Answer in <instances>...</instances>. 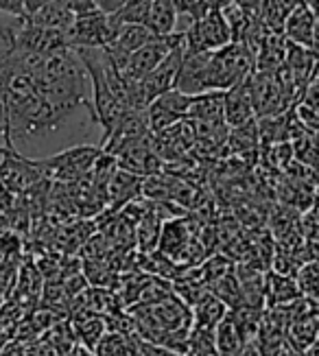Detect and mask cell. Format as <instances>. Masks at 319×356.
<instances>
[{
  "label": "cell",
  "mask_w": 319,
  "mask_h": 356,
  "mask_svg": "<svg viewBox=\"0 0 319 356\" xmlns=\"http://www.w3.org/2000/svg\"><path fill=\"white\" fill-rule=\"evenodd\" d=\"M171 3L175 5V9H177L179 15H188V13L193 11V7H195L197 0H171Z\"/></svg>",
  "instance_id": "cell-25"
},
{
  "label": "cell",
  "mask_w": 319,
  "mask_h": 356,
  "mask_svg": "<svg viewBox=\"0 0 319 356\" xmlns=\"http://www.w3.org/2000/svg\"><path fill=\"white\" fill-rule=\"evenodd\" d=\"M51 0H24V9H26V15H31L33 11H38L40 7H44Z\"/></svg>",
  "instance_id": "cell-26"
},
{
  "label": "cell",
  "mask_w": 319,
  "mask_h": 356,
  "mask_svg": "<svg viewBox=\"0 0 319 356\" xmlns=\"http://www.w3.org/2000/svg\"><path fill=\"white\" fill-rule=\"evenodd\" d=\"M282 31L293 44L311 49V46L315 44V38H317V20H315L313 11L309 9V5L300 3L288 11Z\"/></svg>",
  "instance_id": "cell-9"
},
{
  "label": "cell",
  "mask_w": 319,
  "mask_h": 356,
  "mask_svg": "<svg viewBox=\"0 0 319 356\" xmlns=\"http://www.w3.org/2000/svg\"><path fill=\"white\" fill-rule=\"evenodd\" d=\"M177 18H179V13L171 0H154L145 26L154 35H169V33H175Z\"/></svg>",
  "instance_id": "cell-16"
},
{
  "label": "cell",
  "mask_w": 319,
  "mask_h": 356,
  "mask_svg": "<svg viewBox=\"0 0 319 356\" xmlns=\"http://www.w3.org/2000/svg\"><path fill=\"white\" fill-rule=\"evenodd\" d=\"M261 3L263 0H234V5L245 11L247 15H252V18H258V13H261Z\"/></svg>",
  "instance_id": "cell-22"
},
{
  "label": "cell",
  "mask_w": 319,
  "mask_h": 356,
  "mask_svg": "<svg viewBox=\"0 0 319 356\" xmlns=\"http://www.w3.org/2000/svg\"><path fill=\"white\" fill-rule=\"evenodd\" d=\"M173 88L188 97L210 92V53L184 51V61H181Z\"/></svg>",
  "instance_id": "cell-6"
},
{
  "label": "cell",
  "mask_w": 319,
  "mask_h": 356,
  "mask_svg": "<svg viewBox=\"0 0 319 356\" xmlns=\"http://www.w3.org/2000/svg\"><path fill=\"white\" fill-rule=\"evenodd\" d=\"M24 20L33 26H40V29H51V31H62V33H68L72 22H74V13L68 11L64 5H59L57 0H51V3L40 7L31 15H26Z\"/></svg>",
  "instance_id": "cell-13"
},
{
  "label": "cell",
  "mask_w": 319,
  "mask_h": 356,
  "mask_svg": "<svg viewBox=\"0 0 319 356\" xmlns=\"http://www.w3.org/2000/svg\"><path fill=\"white\" fill-rule=\"evenodd\" d=\"M70 326H72V332H74V337H77V343L81 348L95 350L99 339L108 332V319L99 313H95V311L83 308V311H79L77 315H74Z\"/></svg>",
  "instance_id": "cell-12"
},
{
  "label": "cell",
  "mask_w": 319,
  "mask_h": 356,
  "mask_svg": "<svg viewBox=\"0 0 319 356\" xmlns=\"http://www.w3.org/2000/svg\"><path fill=\"white\" fill-rule=\"evenodd\" d=\"M142 181H145V177L133 175L129 171H123V168H118V171L114 173V177L110 179V184H108V201H110V208L112 210H120V208L129 206L131 201L140 195Z\"/></svg>",
  "instance_id": "cell-11"
},
{
  "label": "cell",
  "mask_w": 319,
  "mask_h": 356,
  "mask_svg": "<svg viewBox=\"0 0 319 356\" xmlns=\"http://www.w3.org/2000/svg\"><path fill=\"white\" fill-rule=\"evenodd\" d=\"M193 328L199 330H215L217 323L227 315V306L215 296V293H204V296L193 304Z\"/></svg>",
  "instance_id": "cell-14"
},
{
  "label": "cell",
  "mask_w": 319,
  "mask_h": 356,
  "mask_svg": "<svg viewBox=\"0 0 319 356\" xmlns=\"http://www.w3.org/2000/svg\"><path fill=\"white\" fill-rule=\"evenodd\" d=\"M195 245L193 234H190V227L186 221L181 219H173V221H166L162 223L160 229V241H158V250L164 258L175 260L190 254V247Z\"/></svg>",
  "instance_id": "cell-7"
},
{
  "label": "cell",
  "mask_w": 319,
  "mask_h": 356,
  "mask_svg": "<svg viewBox=\"0 0 319 356\" xmlns=\"http://www.w3.org/2000/svg\"><path fill=\"white\" fill-rule=\"evenodd\" d=\"M101 153H103L101 147L79 145V147H70L62 153H55V156L35 160V164L44 177L62 184H74L90 175L97 160L101 158Z\"/></svg>",
  "instance_id": "cell-1"
},
{
  "label": "cell",
  "mask_w": 319,
  "mask_h": 356,
  "mask_svg": "<svg viewBox=\"0 0 319 356\" xmlns=\"http://www.w3.org/2000/svg\"><path fill=\"white\" fill-rule=\"evenodd\" d=\"M212 334H215V348H217L219 356H243V352H245L250 346L243 341V337L236 328L230 311H227V315L217 323V328Z\"/></svg>",
  "instance_id": "cell-15"
},
{
  "label": "cell",
  "mask_w": 319,
  "mask_h": 356,
  "mask_svg": "<svg viewBox=\"0 0 319 356\" xmlns=\"http://www.w3.org/2000/svg\"><path fill=\"white\" fill-rule=\"evenodd\" d=\"M95 356H131L129 337L116 330H108L95 346Z\"/></svg>",
  "instance_id": "cell-18"
},
{
  "label": "cell",
  "mask_w": 319,
  "mask_h": 356,
  "mask_svg": "<svg viewBox=\"0 0 319 356\" xmlns=\"http://www.w3.org/2000/svg\"><path fill=\"white\" fill-rule=\"evenodd\" d=\"M190 103H193V97L184 95V92L179 90H169L160 95L156 101H151L149 107H147V120H149V129L151 131H162L166 127L175 125V122L184 120L188 116V110H190Z\"/></svg>",
  "instance_id": "cell-5"
},
{
  "label": "cell",
  "mask_w": 319,
  "mask_h": 356,
  "mask_svg": "<svg viewBox=\"0 0 319 356\" xmlns=\"http://www.w3.org/2000/svg\"><path fill=\"white\" fill-rule=\"evenodd\" d=\"M254 103L250 97V86L247 81H243L230 90H225V97H223V118H225V125L230 127H243L252 122L254 118Z\"/></svg>",
  "instance_id": "cell-8"
},
{
  "label": "cell",
  "mask_w": 319,
  "mask_h": 356,
  "mask_svg": "<svg viewBox=\"0 0 319 356\" xmlns=\"http://www.w3.org/2000/svg\"><path fill=\"white\" fill-rule=\"evenodd\" d=\"M120 24L114 15L103 13L101 9L85 11L74 15V22L68 31L70 49H105L110 46L118 33Z\"/></svg>",
  "instance_id": "cell-2"
},
{
  "label": "cell",
  "mask_w": 319,
  "mask_h": 356,
  "mask_svg": "<svg viewBox=\"0 0 319 356\" xmlns=\"http://www.w3.org/2000/svg\"><path fill=\"white\" fill-rule=\"evenodd\" d=\"M186 40H184V33H169V35H154L151 38L142 49L136 51L123 68V79L127 83H136L140 81L145 74H149L154 70L158 64L169 57L175 49L179 46H184Z\"/></svg>",
  "instance_id": "cell-3"
},
{
  "label": "cell",
  "mask_w": 319,
  "mask_h": 356,
  "mask_svg": "<svg viewBox=\"0 0 319 356\" xmlns=\"http://www.w3.org/2000/svg\"><path fill=\"white\" fill-rule=\"evenodd\" d=\"M24 354H26V348L20 341H11L0 350V356H24Z\"/></svg>",
  "instance_id": "cell-24"
},
{
  "label": "cell",
  "mask_w": 319,
  "mask_h": 356,
  "mask_svg": "<svg viewBox=\"0 0 319 356\" xmlns=\"http://www.w3.org/2000/svg\"><path fill=\"white\" fill-rule=\"evenodd\" d=\"M295 282L300 286V293L304 300L319 302V260H309L297 267Z\"/></svg>",
  "instance_id": "cell-17"
},
{
  "label": "cell",
  "mask_w": 319,
  "mask_h": 356,
  "mask_svg": "<svg viewBox=\"0 0 319 356\" xmlns=\"http://www.w3.org/2000/svg\"><path fill=\"white\" fill-rule=\"evenodd\" d=\"M302 300L300 286L295 282V275H284L278 271H271L265 275V306L267 308H278L288 306Z\"/></svg>",
  "instance_id": "cell-10"
},
{
  "label": "cell",
  "mask_w": 319,
  "mask_h": 356,
  "mask_svg": "<svg viewBox=\"0 0 319 356\" xmlns=\"http://www.w3.org/2000/svg\"><path fill=\"white\" fill-rule=\"evenodd\" d=\"M0 13L9 15V18H26V9H24V0H0Z\"/></svg>",
  "instance_id": "cell-21"
},
{
  "label": "cell",
  "mask_w": 319,
  "mask_h": 356,
  "mask_svg": "<svg viewBox=\"0 0 319 356\" xmlns=\"http://www.w3.org/2000/svg\"><path fill=\"white\" fill-rule=\"evenodd\" d=\"M186 51L190 53H212L232 42L230 26L223 13H208L204 18L190 20V26L184 31Z\"/></svg>",
  "instance_id": "cell-4"
},
{
  "label": "cell",
  "mask_w": 319,
  "mask_h": 356,
  "mask_svg": "<svg viewBox=\"0 0 319 356\" xmlns=\"http://www.w3.org/2000/svg\"><path fill=\"white\" fill-rule=\"evenodd\" d=\"M234 5V0H197L193 11L188 13L190 15V20H197V18H204V15L208 13H223L227 7H232Z\"/></svg>",
  "instance_id": "cell-20"
},
{
  "label": "cell",
  "mask_w": 319,
  "mask_h": 356,
  "mask_svg": "<svg viewBox=\"0 0 319 356\" xmlns=\"http://www.w3.org/2000/svg\"><path fill=\"white\" fill-rule=\"evenodd\" d=\"M125 3H127V0H97V7H99L103 13L114 15V13H118L120 9H123Z\"/></svg>",
  "instance_id": "cell-23"
},
{
  "label": "cell",
  "mask_w": 319,
  "mask_h": 356,
  "mask_svg": "<svg viewBox=\"0 0 319 356\" xmlns=\"http://www.w3.org/2000/svg\"><path fill=\"white\" fill-rule=\"evenodd\" d=\"M154 0H127L118 13H114V20L118 24H145L149 18V9Z\"/></svg>",
  "instance_id": "cell-19"
}]
</instances>
